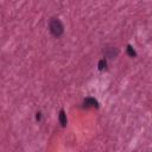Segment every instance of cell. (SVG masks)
Listing matches in <instances>:
<instances>
[{
  "label": "cell",
  "mask_w": 152,
  "mask_h": 152,
  "mask_svg": "<svg viewBox=\"0 0 152 152\" xmlns=\"http://www.w3.org/2000/svg\"><path fill=\"white\" fill-rule=\"evenodd\" d=\"M83 105L86 108H90V107H98V101L93 98H87L83 101Z\"/></svg>",
  "instance_id": "cell-2"
},
{
  "label": "cell",
  "mask_w": 152,
  "mask_h": 152,
  "mask_svg": "<svg viewBox=\"0 0 152 152\" xmlns=\"http://www.w3.org/2000/svg\"><path fill=\"white\" fill-rule=\"evenodd\" d=\"M127 54H128L131 57H134V56H136V51H134V49H133L131 45L127 46Z\"/></svg>",
  "instance_id": "cell-6"
},
{
  "label": "cell",
  "mask_w": 152,
  "mask_h": 152,
  "mask_svg": "<svg viewBox=\"0 0 152 152\" xmlns=\"http://www.w3.org/2000/svg\"><path fill=\"white\" fill-rule=\"evenodd\" d=\"M49 29H50V32H51L54 36H56V37H59L61 35L63 34V31H64L63 24L61 23V20H58V19H52V20L50 21Z\"/></svg>",
  "instance_id": "cell-1"
},
{
  "label": "cell",
  "mask_w": 152,
  "mask_h": 152,
  "mask_svg": "<svg viewBox=\"0 0 152 152\" xmlns=\"http://www.w3.org/2000/svg\"><path fill=\"white\" fill-rule=\"evenodd\" d=\"M105 55H106V57H108V58H113V57H115V56L118 55V50L114 49V48H106Z\"/></svg>",
  "instance_id": "cell-3"
},
{
  "label": "cell",
  "mask_w": 152,
  "mask_h": 152,
  "mask_svg": "<svg viewBox=\"0 0 152 152\" xmlns=\"http://www.w3.org/2000/svg\"><path fill=\"white\" fill-rule=\"evenodd\" d=\"M36 119H37L38 121H41V119H42V113H37V115H36Z\"/></svg>",
  "instance_id": "cell-7"
},
{
  "label": "cell",
  "mask_w": 152,
  "mask_h": 152,
  "mask_svg": "<svg viewBox=\"0 0 152 152\" xmlns=\"http://www.w3.org/2000/svg\"><path fill=\"white\" fill-rule=\"evenodd\" d=\"M59 123L63 127L67 125V115H66L64 111H61V113H59Z\"/></svg>",
  "instance_id": "cell-4"
},
{
  "label": "cell",
  "mask_w": 152,
  "mask_h": 152,
  "mask_svg": "<svg viewBox=\"0 0 152 152\" xmlns=\"http://www.w3.org/2000/svg\"><path fill=\"white\" fill-rule=\"evenodd\" d=\"M106 67H107V62L105 59H101L100 62H99V69L100 70H103V69H106Z\"/></svg>",
  "instance_id": "cell-5"
}]
</instances>
